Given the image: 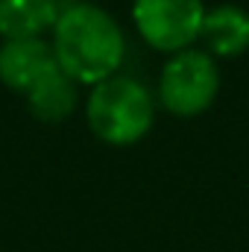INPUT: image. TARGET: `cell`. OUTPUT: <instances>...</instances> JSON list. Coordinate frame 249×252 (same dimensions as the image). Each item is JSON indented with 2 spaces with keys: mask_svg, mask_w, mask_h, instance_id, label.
<instances>
[{
  "mask_svg": "<svg viewBox=\"0 0 249 252\" xmlns=\"http://www.w3.org/2000/svg\"><path fill=\"white\" fill-rule=\"evenodd\" d=\"M79 103V85L56 64L50 73H44L30 91H27V106L32 112V118L44 121V124H59L64 118L73 115Z\"/></svg>",
  "mask_w": 249,
  "mask_h": 252,
  "instance_id": "ba28073f",
  "label": "cell"
},
{
  "mask_svg": "<svg viewBox=\"0 0 249 252\" xmlns=\"http://www.w3.org/2000/svg\"><path fill=\"white\" fill-rule=\"evenodd\" d=\"M53 67H56V56L44 38H24V41L0 44V82L12 91L27 94Z\"/></svg>",
  "mask_w": 249,
  "mask_h": 252,
  "instance_id": "5b68a950",
  "label": "cell"
},
{
  "mask_svg": "<svg viewBox=\"0 0 249 252\" xmlns=\"http://www.w3.org/2000/svg\"><path fill=\"white\" fill-rule=\"evenodd\" d=\"M85 118L100 141L112 147H132L153 129L156 97L144 82L118 73L91 88Z\"/></svg>",
  "mask_w": 249,
  "mask_h": 252,
  "instance_id": "7a4b0ae2",
  "label": "cell"
},
{
  "mask_svg": "<svg viewBox=\"0 0 249 252\" xmlns=\"http://www.w3.org/2000/svg\"><path fill=\"white\" fill-rule=\"evenodd\" d=\"M62 9V0H0V38H41L44 32H53Z\"/></svg>",
  "mask_w": 249,
  "mask_h": 252,
  "instance_id": "52a82bcc",
  "label": "cell"
},
{
  "mask_svg": "<svg viewBox=\"0 0 249 252\" xmlns=\"http://www.w3.org/2000/svg\"><path fill=\"white\" fill-rule=\"evenodd\" d=\"M199 41L208 56L235 59L249 50V12L235 3H220L205 9Z\"/></svg>",
  "mask_w": 249,
  "mask_h": 252,
  "instance_id": "8992f818",
  "label": "cell"
},
{
  "mask_svg": "<svg viewBox=\"0 0 249 252\" xmlns=\"http://www.w3.org/2000/svg\"><path fill=\"white\" fill-rule=\"evenodd\" d=\"M202 0H132V24L138 35L158 53H182L202 30Z\"/></svg>",
  "mask_w": 249,
  "mask_h": 252,
  "instance_id": "277c9868",
  "label": "cell"
},
{
  "mask_svg": "<svg viewBox=\"0 0 249 252\" xmlns=\"http://www.w3.org/2000/svg\"><path fill=\"white\" fill-rule=\"evenodd\" d=\"M56 64L76 85H100L118 76L126 56V38L118 21L94 3L64 6L53 27Z\"/></svg>",
  "mask_w": 249,
  "mask_h": 252,
  "instance_id": "6da1fadb",
  "label": "cell"
},
{
  "mask_svg": "<svg viewBox=\"0 0 249 252\" xmlns=\"http://www.w3.org/2000/svg\"><path fill=\"white\" fill-rule=\"evenodd\" d=\"M220 94V67L205 50L173 53L158 76V103L179 118L202 115Z\"/></svg>",
  "mask_w": 249,
  "mask_h": 252,
  "instance_id": "3957f363",
  "label": "cell"
}]
</instances>
